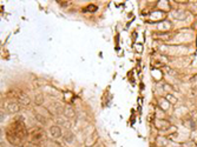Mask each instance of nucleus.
Returning <instances> with one entry per match:
<instances>
[{
  "instance_id": "nucleus-1",
  "label": "nucleus",
  "mask_w": 197,
  "mask_h": 147,
  "mask_svg": "<svg viewBox=\"0 0 197 147\" xmlns=\"http://www.w3.org/2000/svg\"><path fill=\"white\" fill-rule=\"evenodd\" d=\"M27 137V130L22 120H14L6 128V138L10 144L19 146Z\"/></svg>"
},
{
  "instance_id": "nucleus-2",
  "label": "nucleus",
  "mask_w": 197,
  "mask_h": 147,
  "mask_svg": "<svg viewBox=\"0 0 197 147\" xmlns=\"http://www.w3.org/2000/svg\"><path fill=\"white\" fill-rule=\"evenodd\" d=\"M45 137H46V134H45L43 128H40V127L33 128L32 131H31V133H30V138H31V141H32L33 144L44 141V140H45Z\"/></svg>"
},
{
  "instance_id": "nucleus-3",
  "label": "nucleus",
  "mask_w": 197,
  "mask_h": 147,
  "mask_svg": "<svg viewBox=\"0 0 197 147\" xmlns=\"http://www.w3.org/2000/svg\"><path fill=\"white\" fill-rule=\"evenodd\" d=\"M51 133H52V135L53 137H59L60 135V130H59V127H57V126H53L52 128H51Z\"/></svg>"
},
{
  "instance_id": "nucleus-4",
  "label": "nucleus",
  "mask_w": 197,
  "mask_h": 147,
  "mask_svg": "<svg viewBox=\"0 0 197 147\" xmlns=\"http://www.w3.org/2000/svg\"><path fill=\"white\" fill-rule=\"evenodd\" d=\"M25 147H40V146H38V145H36V144H30V145H27V146Z\"/></svg>"
},
{
  "instance_id": "nucleus-5",
  "label": "nucleus",
  "mask_w": 197,
  "mask_h": 147,
  "mask_svg": "<svg viewBox=\"0 0 197 147\" xmlns=\"http://www.w3.org/2000/svg\"><path fill=\"white\" fill-rule=\"evenodd\" d=\"M87 10H96V6H90V7H89V8H87Z\"/></svg>"
}]
</instances>
